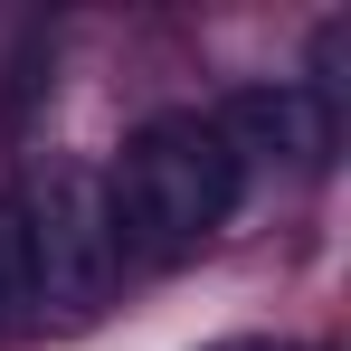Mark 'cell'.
I'll list each match as a JSON object with an SVG mask.
<instances>
[{
    "instance_id": "cell-1",
    "label": "cell",
    "mask_w": 351,
    "mask_h": 351,
    "mask_svg": "<svg viewBox=\"0 0 351 351\" xmlns=\"http://www.w3.org/2000/svg\"><path fill=\"white\" fill-rule=\"evenodd\" d=\"M247 162L228 152V133L209 114H152L123 162L105 171V219H114V256L133 266H180L237 219Z\"/></svg>"
},
{
    "instance_id": "cell-4",
    "label": "cell",
    "mask_w": 351,
    "mask_h": 351,
    "mask_svg": "<svg viewBox=\"0 0 351 351\" xmlns=\"http://www.w3.org/2000/svg\"><path fill=\"white\" fill-rule=\"evenodd\" d=\"M38 313V256H29V219H19V190L0 199V332H19Z\"/></svg>"
},
{
    "instance_id": "cell-3",
    "label": "cell",
    "mask_w": 351,
    "mask_h": 351,
    "mask_svg": "<svg viewBox=\"0 0 351 351\" xmlns=\"http://www.w3.org/2000/svg\"><path fill=\"white\" fill-rule=\"evenodd\" d=\"M219 133H228L237 162H285V171H323L342 152V105H323L304 76H276V86H237L219 105Z\"/></svg>"
},
{
    "instance_id": "cell-2",
    "label": "cell",
    "mask_w": 351,
    "mask_h": 351,
    "mask_svg": "<svg viewBox=\"0 0 351 351\" xmlns=\"http://www.w3.org/2000/svg\"><path fill=\"white\" fill-rule=\"evenodd\" d=\"M19 219H29V256H38V294L66 313H95V294L114 285V219H105V171L86 162H48V171L19 190Z\"/></svg>"
}]
</instances>
